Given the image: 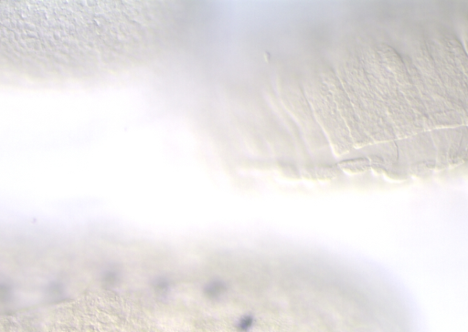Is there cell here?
Here are the masks:
<instances>
[{
	"mask_svg": "<svg viewBox=\"0 0 468 332\" xmlns=\"http://www.w3.org/2000/svg\"><path fill=\"white\" fill-rule=\"evenodd\" d=\"M255 325V318L252 316H243L241 318L237 320L236 323V328L239 332H247L252 330V328Z\"/></svg>",
	"mask_w": 468,
	"mask_h": 332,
	"instance_id": "obj_1",
	"label": "cell"
}]
</instances>
